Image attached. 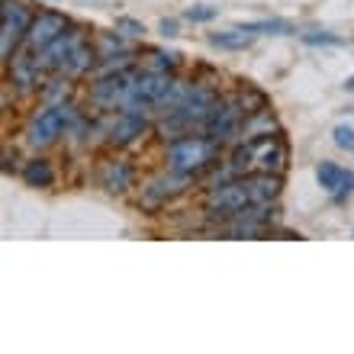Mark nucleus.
<instances>
[{"mask_svg":"<svg viewBox=\"0 0 354 354\" xmlns=\"http://www.w3.org/2000/svg\"><path fill=\"white\" fill-rule=\"evenodd\" d=\"M194 184H196V177L165 168V171H158L155 177H149V184L142 187L139 206L145 209V213H158V209H165V206L171 203V200L184 196Z\"/></svg>","mask_w":354,"mask_h":354,"instance_id":"nucleus-6","label":"nucleus"},{"mask_svg":"<svg viewBox=\"0 0 354 354\" xmlns=\"http://www.w3.org/2000/svg\"><path fill=\"white\" fill-rule=\"evenodd\" d=\"M254 36H258V32L245 29V23H242V26L229 29V32H213V36H209V46L229 48V52H239V48H248V46H252Z\"/></svg>","mask_w":354,"mask_h":354,"instance_id":"nucleus-16","label":"nucleus"},{"mask_svg":"<svg viewBox=\"0 0 354 354\" xmlns=\"http://www.w3.org/2000/svg\"><path fill=\"white\" fill-rule=\"evenodd\" d=\"M116 32H122L126 39H142L145 36V26H142L139 19H132V17H120L116 19Z\"/></svg>","mask_w":354,"mask_h":354,"instance_id":"nucleus-21","label":"nucleus"},{"mask_svg":"<svg viewBox=\"0 0 354 354\" xmlns=\"http://www.w3.org/2000/svg\"><path fill=\"white\" fill-rule=\"evenodd\" d=\"M23 180H26V187H36V190H46V187L55 184V165L48 158H42V155H36V158H29L26 165H23Z\"/></svg>","mask_w":354,"mask_h":354,"instance_id":"nucleus-14","label":"nucleus"},{"mask_svg":"<svg viewBox=\"0 0 354 354\" xmlns=\"http://www.w3.org/2000/svg\"><path fill=\"white\" fill-rule=\"evenodd\" d=\"M225 165L239 177L252 174V171L283 174L290 168V145L283 139V132H274V136H264V139H254V142H239V145L229 149Z\"/></svg>","mask_w":354,"mask_h":354,"instance_id":"nucleus-1","label":"nucleus"},{"mask_svg":"<svg viewBox=\"0 0 354 354\" xmlns=\"http://www.w3.org/2000/svg\"><path fill=\"white\" fill-rule=\"evenodd\" d=\"M351 194H354V171H345V180H342V187L332 194V200H335V203H345Z\"/></svg>","mask_w":354,"mask_h":354,"instance_id":"nucleus-23","label":"nucleus"},{"mask_svg":"<svg viewBox=\"0 0 354 354\" xmlns=\"http://www.w3.org/2000/svg\"><path fill=\"white\" fill-rule=\"evenodd\" d=\"M161 36H177V19H161Z\"/></svg>","mask_w":354,"mask_h":354,"instance_id":"nucleus-25","label":"nucleus"},{"mask_svg":"<svg viewBox=\"0 0 354 354\" xmlns=\"http://www.w3.org/2000/svg\"><path fill=\"white\" fill-rule=\"evenodd\" d=\"M81 42H87V32H84V26H71L62 32V36L52 42V46H46L42 52H36V62H39V68L46 71V75H58L62 68H65V62L71 58V52H75Z\"/></svg>","mask_w":354,"mask_h":354,"instance_id":"nucleus-9","label":"nucleus"},{"mask_svg":"<svg viewBox=\"0 0 354 354\" xmlns=\"http://www.w3.org/2000/svg\"><path fill=\"white\" fill-rule=\"evenodd\" d=\"M332 139H335L338 149L354 151V126H348V122H338L335 129H332Z\"/></svg>","mask_w":354,"mask_h":354,"instance_id":"nucleus-20","label":"nucleus"},{"mask_svg":"<svg viewBox=\"0 0 354 354\" xmlns=\"http://www.w3.org/2000/svg\"><path fill=\"white\" fill-rule=\"evenodd\" d=\"M242 184L252 196V203H277L280 194H283V174L252 171V174H242Z\"/></svg>","mask_w":354,"mask_h":354,"instance_id":"nucleus-12","label":"nucleus"},{"mask_svg":"<svg viewBox=\"0 0 354 354\" xmlns=\"http://www.w3.org/2000/svg\"><path fill=\"white\" fill-rule=\"evenodd\" d=\"M149 132H155V116L142 110H122L106 116L103 122V142L110 149H129L139 139H145Z\"/></svg>","mask_w":354,"mask_h":354,"instance_id":"nucleus-5","label":"nucleus"},{"mask_svg":"<svg viewBox=\"0 0 354 354\" xmlns=\"http://www.w3.org/2000/svg\"><path fill=\"white\" fill-rule=\"evenodd\" d=\"M75 93V81H68L65 75H46L42 87H39V103H48V106H58V103H68Z\"/></svg>","mask_w":354,"mask_h":354,"instance_id":"nucleus-15","label":"nucleus"},{"mask_svg":"<svg viewBox=\"0 0 354 354\" xmlns=\"http://www.w3.org/2000/svg\"><path fill=\"white\" fill-rule=\"evenodd\" d=\"M345 87H348V91H354V77H348V81H345Z\"/></svg>","mask_w":354,"mask_h":354,"instance_id":"nucleus-26","label":"nucleus"},{"mask_svg":"<svg viewBox=\"0 0 354 354\" xmlns=\"http://www.w3.org/2000/svg\"><path fill=\"white\" fill-rule=\"evenodd\" d=\"M7 68V91H13L17 97H39V87H42V81H46V71L39 68L36 62V52H19Z\"/></svg>","mask_w":354,"mask_h":354,"instance_id":"nucleus-8","label":"nucleus"},{"mask_svg":"<svg viewBox=\"0 0 354 354\" xmlns=\"http://www.w3.org/2000/svg\"><path fill=\"white\" fill-rule=\"evenodd\" d=\"M68 26H71V19H68L62 10H39L36 19H32V26H29V32H26L23 48H26V52H42V48L52 46Z\"/></svg>","mask_w":354,"mask_h":354,"instance_id":"nucleus-10","label":"nucleus"},{"mask_svg":"<svg viewBox=\"0 0 354 354\" xmlns=\"http://www.w3.org/2000/svg\"><path fill=\"white\" fill-rule=\"evenodd\" d=\"M93 46H97V55L100 58H110V55H122V52H132L129 42H126V36L122 32H100V36L93 39Z\"/></svg>","mask_w":354,"mask_h":354,"instance_id":"nucleus-18","label":"nucleus"},{"mask_svg":"<svg viewBox=\"0 0 354 354\" xmlns=\"http://www.w3.org/2000/svg\"><path fill=\"white\" fill-rule=\"evenodd\" d=\"M274 132H283V129H280L277 116H274L268 106V110H258V113H252V116H245L242 129H239V142H254V139H264V136H274ZM239 142H235V145H239Z\"/></svg>","mask_w":354,"mask_h":354,"instance_id":"nucleus-13","label":"nucleus"},{"mask_svg":"<svg viewBox=\"0 0 354 354\" xmlns=\"http://www.w3.org/2000/svg\"><path fill=\"white\" fill-rule=\"evenodd\" d=\"M184 17L190 19V23H209V19L219 17V10H216V7H190Z\"/></svg>","mask_w":354,"mask_h":354,"instance_id":"nucleus-22","label":"nucleus"},{"mask_svg":"<svg viewBox=\"0 0 354 354\" xmlns=\"http://www.w3.org/2000/svg\"><path fill=\"white\" fill-rule=\"evenodd\" d=\"M145 55H149V58H142L139 65L149 68V71H165V75H174L177 68H180V55H177V52H165V48H149Z\"/></svg>","mask_w":354,"mask_h":354,"instance_id":"nucleus-17","label":"nucleus"},{"mask_svg":"<svg viewBox=\"0 0 354 354\" xmlns=\"http://www.w3.org/2000/svg\"><path fill=\"white\" fill-rule=\"evenodd\" d=\"M316 177H319V187H322L326 194H335L338 187H342V180H345V168H338L335 161H319Z\"/></svg>","mask_w":354,"mask_h":354,"instance_id":"nucleus-19","label":"nucleus"},{"mask_svg":"<svg viewBox=\"0 0 354 354\" xmlns=\"http://www.w3.org/2000/svg\"><path fill=\"white\" fill-rule=\"evenodd\" d=\"M245 206H252V196L245 190L242 177H232L229 184L216 187V190H203V216L216 225L229 223L235 213H242Z\"/></svg>","mask_w":354,"mask_h":354,"instance_id":"nucleus-7","label":"nucleus"},{"mask_svg":"<svg viewBox=\"0 0 354 354\" xmlns=\"http://www.w3.org/2000/svg\"><path fill=\"white\" fill-rule=\"evenodd\" d=\"M81 120H84V113H81V106H77L75 100L58 103V106L42 103L26 120V126H23V142H26L32 151H46V149H52L62 136H68V132L75 129Z\"/></svg>","mask_w":354,"mask_h":354,"instance_id":"nucleus-3","label":"nucleus"},{"mask_svg":"<svg viewBox=\"0 0 354 354\" xmlns=\"http://www.w3.org/2000/svg\"><path fill=\"white\" fill-rule=\"evenodd\" d=\"M136 165H132L129 158H106L100 165V171H97V180H100V187L106 190V194L113 196H126L136 187Z\"/></svg>","mask_w":354,"mask_h":354,"instance_id":"nucleus-11","label":"nucleus"},{"mask_svg":"<svg viewBox=\"0 0 354 354\" xmlns=\"http://www.w3.org/2000/svg\"><path fill=\"white\" fill-rule=\"evenodd\" d=\"M309 42V46H338V42H342V39L338 36H328V32H322V36H319V32H309V36H303Z\"/></svg>","mask_w":354,"mask_h":354,"instance_id":"nucleus-24","label":"nucleus"},{"mask_svg":"<svg viewBox=\"0 0 354 354\" xmlns=\"http://www.w3.org/2000/svg\"><path fill=\"white\" fill-rule=\"evenodd\" d=\"M219 161H223V145L206 132H187L180 139L165 142V168L190 174L196 180L206 171H213Z\"/></svg>","mask_w":354,"mask_h":354,"instance_id":"nucleus-2","label":"nucleus"},{"mask_svg":"<svg viewBox=\"0 0 354 354\" xmlns=\"http://www.w3.org/2000/svg\"><path fill=\"white\" fill-rule=\"evenodd\" d=\"M0 55H3V65H10L13 58L23 52V42H26V32L36 19V10L29 0H3L0 7Z\"/></svg>","mask_w":354,"mask_h":354,"instance_id":"nucleus-4","label":"nucleus"}]
</instances>
